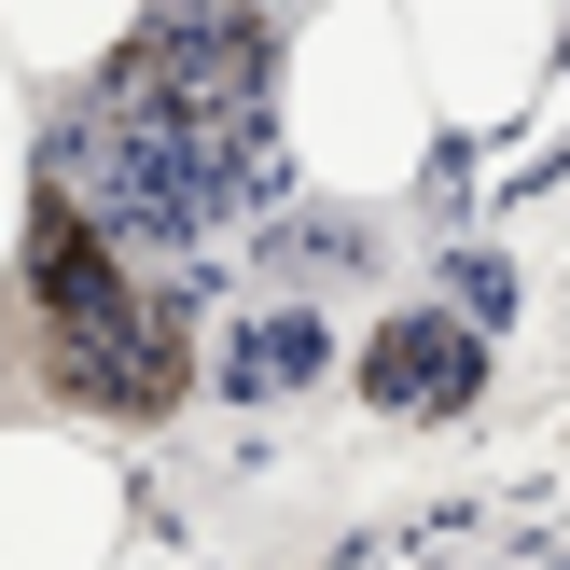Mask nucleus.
<instances>
[{
  "label": "nucleus",
  "mask_w": 570,
  "mask_h": 570,
  "mask_svg": "<svg viewBox=\"0 0 570 570\" xmlns=\"http://www.w3.org/2000/svg\"><path fill=\"white\" fill-rule=\"evenodd\" d=\"M42 181L83 195L139 265L223 293L278 223V14L265 0H139L70 83H42Z\"/></svg>",
  "instance_id": "nucleus-1"
},
{
  "label": "nucleus",
  "mask_w": 570,
  "mask_h": 570,
  "mask_svg": "<svg viewBox=\"0 0 570 570\" xmlns=\"http://www.w3.org/2000/svg\"><path fill=\"white\" fill-rule=\"evenodd\" d=\"M28 181H42V83L0 56V250H14V209H28Z\"/></svg>",
  "instance_id": "nucleus-8"
},
{
  "label": "nucleus",
  "mask_w": 570,
  "mask_h": 570,
  "mask_svg": "<svg viewBox=\"0 0 570 570\" xmlns=\"http://www.w3.org/2000/svg\"><path fill=\"white\" fill-rule=\"evenodd\" d=\"M265 14H293V0H265Z\"/></svg>",
  "instance_id": "nucleus-10"
},
{
  "label": "nucleus",
  "mask_w": 570,
  "mask_h": 570,
  "mask_svg": "<svg viewBox=\"0 0 570 570\" xmlns=\"http://www.w3.org/2000/svg\"><path fill=\"white\" fill-rule=\"evenodd\" d=\"M111 570H195L181 543H154V529H126V557H111Z\"/></svg>",
  "instance_id": "nucleus-9"
},
{
  "label": "nucleus",
  "mask_w": 570,
  "mask_h": 570,
  "mask_svg": "<svg viewBox=\"0 0 570 570\" xmlns=\"http://www.w3.org/2000/svg\"><path fill=\"white\" fill-rule=\"evenodd\" d=\"M126 14H139V0H0V56H14L28 83H70Z\"/></svg>",
  "instance_id": "nucleus-7"
},
{
  "label": "nucleus",
  "mask_w": 570,
  "mask_h": 570,
  "mask_svg": "<svg viewBox=\"0 0 570 570\" xmlns=\"http://www.w3.org/2000/svg\"><path fill=\"white\" fill-rule=\"evenodd\" d=\"M195 321L209 293L167 265H139L83 195L28 181L14 250H0V390H28V417H70L98 445H154L195 417Z\"/></svg>",
  "instance_id": "nucleus-2"
},
{
  "label": "nucleus",
  "mask_w": 570,
  "mask_h": 570,
  "mask_svg": "<svg viewBox=\"0 0 570 570\" xmlns=\"http://www.w3.org/2000/svg\"><path fill=\"white\" fill-rule=\"evenodd\" d=\"M139 529L126 445L70 417H0V570H111Z\"/></svg>",
  "instance_id": "nucleus-6"
},
{
  "label": "nucleus",
  "mask_w": 570,
  "mask_h": 570,
  "mask_svg": "<svg viewBox=\"0 0 570 570\" xmlns=\"http://www.w3.org/2000/svg\"><path fill=\"white\" fill-rule=\"evenodd\" d=\"M417 56V98H432L445 139H515L557 111L570 70V0H390Z\"/></svg>",
  "instance_id": "nucleus-5"
},
{
  "label": "nucleus",
  "mask_w": 570,
  "mask_h": 570,
  "mask_svg": "<svg viewBox=\"0 0 570 570\" xmlns=\"http://www.w3.org/2000/svg\"><path fill=\"white\" fill-rule=\"evenodd\" d=\"M445 126L417 98V56L390 0H293L278 14V181L306 209H417Z\"/></svg>",
  "instance_id": "nucleus-3"
},
{
  "label": "nucleus",
  "mask_w": 570,
  "mask_h": 570,
  "mask_svg": "<svg viewBox=\"0 0 570 570\" xmlns=\"http://www.w3.org/2000/svg\"><path fill=\"white\" fill-rule=\"evenodd\" d=\"M501 321H515V278H488V265H445V278H417V293H376L348 321L334 390H348L376 432H460L501 390Z\"/></svg>",
  "instance_id": "nucleus-4"
}]
</instances>
